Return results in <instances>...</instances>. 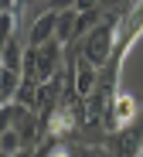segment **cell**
Listing matches in <instances>:
<instances>
[{"label": "cell", "instance_id": "cell-1", "mask_svg": "<svg viewBox=\"0 0 143 157\" xmlns=\"http://www.w3.org/2000/svg\"><path fill=\"white\" fill-rule=\"evenodd\" d=\"M119 21H123V17H116V14H109V17H99V21L92 24V28H89V34L82 38V48H78V55H82L85 62H92L96 68H102V65L109 62V55H112V48H116Z\"/></svg>", "mask_w": 143, "mask_h": 157}, {"label": "cell", "instance_id": "cell-2", "mask_svg": "<svg viewBox=\"0 0 143 157\" xmlns=\"http://www.w3.org/2000/svg\"><path fill=\"white\" fill-rule=\"evenodd\" d=\"M106 150H109L112 157H143V113H136L133 123L112 130Z\"/></svg>", "mask_w": 143, "mask_h": 157}, {"label": "cell", "instance_id": "cell-3", "mask_svg": "<svg viewBox=\"0 0 143 157\" xmlns=\"http://www.w3.org/2000/svg\"><path fill=\"white\" fill-rule=\"evenodd\" d=\"M136 113H140V99H136L133 92H126V89H116L112 99H109V106H106V116H102V120H106V130L112 133V130L133 123Z\"/></svg>", "mask_w": 143, "mask_h": 157}, {"label": "cell", "instance_id": "cell-4", "mask_svg": "<svg viewBox=\"0 0 143 157\" xmlns=\"http://www.w3.org/2000/svg\"><path fill=\"white\" fill-rule=\"evenodd\" d=\"M55 24H58V10H44L27 31V48H41L48 38H55Z\"/></svg>", "mask_w": 143, "mask_h": 157}, {"label": "cell", "instance_id": "cell-5", "mask_svg": "<svg viewBox=\"0 0 143 157\" xmlns=\"http://www.w3.org/2000/svg\"><path fill=\"white\" fill-rule=\"evenodd\" d=\"M24 48L17 38H7L0 44V68H14V72H24Z\"/></svg>", "mask_w": 143, "mask_h": 157}, {"label": "cell", "instance_id": "cell-6", "mask_svg": "<svg viewBox=\"0 0 143 157\" xmlns=\"http://www.w3.org/2000/svg\"><path fill=\"white\" fill-rule=\"evenodd\" d=\"M27 113V106L24 102H17V99H4L0 102V133L4 130H10V126H17V120Z\"/></svg>", "mask_w": 143, "mask_h": 157}, {"label": "cell", "instance_id": "cell-7", "mask_svg": "<svg viewBox=\"0 0 143 157\" xmlns=\"http://www.w3.org/2000/svg\"><path fill=\"white\" fill-rule=\"evenodd\" d=\"M55 38L62 44H68L75 38V7L72 10H58V24H55Z\"/></svg>", "mask_w": 143, "mask_h": 157}, {"label": "cell", "instance_id": "cell-8", "mask_svg": "<svg viewBox=\"0 0 143 157\" xmlns=\"http://www.w3.org/2000/svg\"><path fill=\"white\" fill-rule=\"evenodd\" d=\"M96 21H99V10H75V38H85Z\"/></svg>", "mask_w": 143, "mask_h": 157}, {"label": "cell", "instance_id": "cell-9", "mask_svg": "<svg viewBox=\"0 0 143 157\" xmlns=\"http://www.w3.org/2000/svg\"><path fill=\"white\" fill-rule=\"evenodd\" d=\"M14 24H17V14L14 10H0V44H4L7 38H14Z\"/></svg>", "mask_w": 143, "mask_h": 157}, {"label": "cell", "instance_id": "cell-10", "mask_svg": "<svg viewBox=\"0 0 143 157\" xmlns=\"http://www.w3.org/2000/svg\"><path fill=\"white\" fill-rule=\"evenodd\" d=\"M21 147H24V144H21V137H17L14 126L0 133V150H4V154H14V150H21Z\"/></svg>", "mask_w": 143, "mask_h": 157}, {"label": "cell", "instance_id": "cell-11", "mask_svg": "<svg viewBox=\"0 0 143 157\" xmlns=\"http://www.w3.org/2000/svg\"><path fill=\"white\" fill-rule=\"evenodd\" d=\"M75 0H48V10H72Z\"/></svg>", "mask_w": 143, "mask_h": 157}, {"label": "cell", "instance_id": "cell-12", "mask_svg": "<svg viewBox=\"0 0 143 157\" xmlns=\"http://www.w3.org/2000/svg\"><path fill=\"white\" fill-rule=\"evenodd\" d=\"M44 157H72V147H62V144H55Z\"/></svg>", "mask_w": 143, "mask_h": 157}, {"label": "cell", "instance_id": "cell-13", "mask_svg": "<svg viewBox=\"0 0 143 157\" xmlns=\"http://www.w3.org/2000/svg\"><path fill=\"white\" fill-rule=\"evenodd\" d=\"M99 0H75V10H96Z\"/></svg>", "mask_w": 143, "mask_h": 157}, {"label": "cell", "instance_id": "cell-14", "mask_svg": "<svg viewBox=\"0 0 143 157\" xmlns=\"http://www.w3.org/2000/svg\"><path fill=\"white\" fill-rule=\"evenodd\" d=\"M7 157H44V154H34L31 147H21V150H14V154H7Z\"/></svg>", "mask_w": 143, "mask_h": 157}, {"label": "cell", "instance_id": "cell-15", "mask_svg": "<svg viewBox=\"0 0 143 157\" xmlns=\"http://www.w3.org/2000/svg\"><path fill=\"white\" fill-rule=\"evenodd\" d=\"M112 4H123V0H112Z\"/></svg>", "mask_w": 143, "mask_h": 157}]
</instances>
